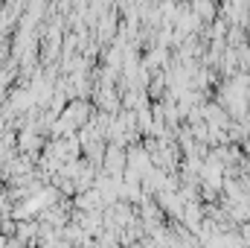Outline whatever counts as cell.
Segmentation results:
<instances>
[{"instance_id":"cell-1","label":"cell","mask_w":250,"mask_h":248,"mask_svg":"<svg viewBox=\"0 0 250 248\" xmlns=\"http://www.w3.org/2000/svg\"><path fill=\"white\" fill-rule=\"evenodd\" d=\"M117 26H120L117 15H114V12H102V18H99V24H96L99 41H114V38H117Z\"/></svg>"}]
</instances>
